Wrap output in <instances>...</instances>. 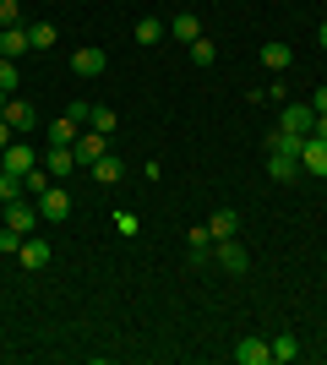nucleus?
Listing matches in <instances>:
<instances>
[{"mask_svg": "<svg viewBox=\"0 0 327 365\" xmlns=\"http://www.w3.org/2000/svg\"><path fill=\"white\" fill-rule=\"evenodd\" d=\"M213 262L224 267V273H246V267H251V251L229 235V240H213Z\"/></svg>", "mask_w": 327, "mask_h": 365, "instance_id": "nucleus-1", "label": "nucleus"}, {"mask_svg": "<svg viewBox=\"0 0 327 365\" xmlns=\"http://www.w3.org/2000/svg\"><path fill=\"white\" fill-rule=\"evenodd\" d=\"M71 153H77V169H93L98 158L109 153V137H104V131H82V137L71 142Z\"/></svg>", "mask_w": 327, "mask_h": 365, "instance_id": "nucleus-2", "label": "nucleus"}, {"mask_svg": "<svg viewBox=\"0 0 327 365\" xmlns=\"http://www.w3.org/2000/svg\"><path fill=\"white\" fill-rule=\"evenodd\" d=\"M0 224H11L16 235H33V224H38V202H28V197L6 202V213H0Z\"/></svg>", "mask_w": 327, "mask_h": 365, "instance_id": "nucleus-3", "label": "nucleus"}, {"mask_svg": "<svg viewBox=\"0 0 327 365\" xmlns=\"http://www.w3.org/2000/svg\"><path fill=\"white\" fill-rule=\"evenodd\" d=\"M38 164H44V158H38V153H33L28 142H11V148L0 153V169H11V175H33Z\"/></svg>", "mask_w": 327, "mask_h": 365, "instance_id": "nucleus-4", "label": "nucleus"}, {"mask_svg": "<svg viewBox=\"0 0 327 365\" xmlns=\"http://www.w3.org/2000/svg\"><path fill=\"white\" fill-rule=\"evenodd\" d=\"M38 202V218H49V224H61L66 213H71V191H66V185H49L44 197H33Z\"/></svg>", "mask_w": 327, "mask_h": 365, "instance_id": "nucleus-5", "label": "nucleus"}, {"mask_svg": "<svg viewBox=\"0 0 327 365\" xmlns=\"http://www.w3.org/2000/svg\"><path fill=\"white\" fill-rule=\"evenodd\" d=\"M300 169L327 180V142H322V137H306V142H300Z\"/></svg>", "mask_w": 327, "mask_h": 365, "instance_id": "nucleus-6", "label": "nucleus"}, {"mask_svg": "<svg viewBox=\"0 0 327 365\" xmlns=\"http://www.w3.org/2000/svg\"><path fill=\"white\" fill-rule=\"evenodd\" d=\"M104 66H109V55L98 44H82L77 55H71V71L77 76H104Z\"/></svg>", "mask_w": 327, "mask_h": 365, "instance_id": "nucleus-7", "label": "nucleus"}, {"mask_svg": "<svg viewBox=\"0 0 327 365\" xmlns=\"http://www.w3.org/2000/svg\"><path fill=\"white\" fill-rule=\"evenodd\" d=\"M284 131H300V137H311V125H316V109L311 104H300V98H295V104H284Z\"/></svg>", "mask_w": 327, "mask_h": 365, "instance_id": "nucleus-8", "label": "nucleus"}, {"mask_svg": "<svg viewBox=\"0 0 327 365\" xmlns=\"http://www.w3.org/2000/svg\"><path fill=\"white\" fill-rule=\"evenodd\" d=\"M49 257H55V251H49V240H38V235H28V240H22V251H16V262H22L28 273L49 267Z\"/></svg>", "mask_w": 327, "mask_h": 365, "instance_id": "nucleus-9", "label": "nucleus"}, {"mask_svg": "<svg viewBox=\"0 0 327 365\" xmlns=\"http://www.w3.org/2000/svg\"><path fill=\"white\" fill-rule=\"evenodd\" d=\"M44 142H49V148H71V142H77V120H71V115L49 120V125H44Z\"/></svg>", "mask_w": 327, "mask_h": 365, "instance_id": "nucleus-10", "label": "nucleus"}, {"mask_svg": "<svg viewBox=\"0 0 327 365\" xmlns=\"http://www.w3.org/2000/svg\"><path fill=\"white\" fill-rule=\"evenodd\" d=\"M207 235H213V240H229V235H240V213H234V207H218V213L207 218Z\"/></svg>", "mask_w": 327, "mask_h": 365, "instance_id": "nucleus-11", "label": "nucleus"}, {"mask_svg": "<svg viewBox=\"0 0 327 365\" xmlns=\"http://www.w3.org/2000/svg\"><path fill=\"white\" fill-rule=\"evenodd\" d=\"M0 115H6V125H11V131H38V120H33V104H22V98H11Z\"/></svg>", "mask_w": 327, "mask_h": 365, "instance_id": "nucleus-12", "label": "nucleus"}, {"mask_svg": "<svg viewBox=\"0 0 327 365\" xmlns=\"http://www.w3.org/2000/svg\"><path fill=\"white\" fill-rule=\"evenodd\" d=\"M300 142H306L300 131H284V125H279V131L267 137V153H279V158H300Z\"/></svg>", "mask_w": 327, "mask_h": 365, "instance_id": "nucleus-13", "label": "nucleus"}, {"mask_svg": "<svg viewBox=\"0 0 327 365\" xmlns=\"http://www.w3.org/2000/svg\"><path fill=\"white\" fill-rule=\"evenodd\" d=\"M170 38H180V44H197L202 38V22H197V11H180L170 22Z\"/></svg>", "mask_w": 327, "mask_h": 365, "instance_id": "nucleus-14", "label": "nucleus"}, {"mask_svg": "<svg viewBox=\"0 0 327 365\" xmlns=\"http://www.w3.org/2000/svg\"><path fill=\"white\" fill-rule=\"evenodd\" d=\"M22 49H33V44H28V28H22V22H16V28H0V55H6V61H16Z\"/></svg>", "mask_w": 327, "mask_h": 365, "instance_id": "nucleus-15", "label": "nucleus"}, {"mask_svg": "<svg viewBox=\"0 0 327 365\" xmlns=\"http://www.w3.org/2000/svg\"><path fill=\"white\" fill-rule=\"evenodd\" d=\"M267 360H273V349H267L262 338H246V344L234 349V365H267Z\"/></svg>", "mask_w": 327, "mask_h": 365, "instance_id": "nucleus-16", "label": "nucleus"}, {"mask_svg": "<svg viewBox=\"0 0 327 365\" xmlns=\"http://www.w3.org/2000/svg\"><path fill=\"white\" fill-rule=\"evenodd\" d=\"M44 169H49V175H77V153H71V148H49Z\"/></svg>", "mask_w": 327, "mask_h": 365, "instance_id": "nucleus-17", "label": "nucleus"}, {"mask_svg": "<svg viewBox=\"0 0 327 365\" xmlns=\"http://www.w3.org/2000/svg\"><path fill=\"white\" fill-rule=\"evenodd\" d=\"M262 66L267 71H289V66H295V49L289 44H262Z\"/></svg>", "mask_w": 327, "mask_h": 365, "instance_id": "nucleus-18", "label": "nucleus"}, {"mask_svg": "<svg viewBox=\"0 0 327 365\" xmlns=\"http://www.w3.org/2000/svg\"><path fill=\"white\" fill-rule=\"evenodd\" d=\"M120 175H125V164H120V158H115V153H104V158H98V164H93V180H98V185H115V180H120Z\"/></svg>", "mask_w": 327, "mask_h": 365, "instance_id": "nucleus-19", "label": "nucleus"}, {"mask_svg": "<svg viewBox=\"0 0 327 365\" xmlns=\"http://www.w3.org/2000/svg\"><path fill=\"white\" fill-rule=\"evenodd\" d=\"M267 349H273V365H295L300 344H295V333H279V338H273V344H267Z\"/></svg>", "mask_w": 327, "mask_h": 365, "instance_id": "nucleus-20", "label": "nucleus"}, {"mask_svg": "<svg viewBox=\"0 0 327 365\" xmlns=\"http://www.w3.org/2000/svg\"><path fill=\"white\" fill-rule=\"evenodd\" d=\"M16 197H28V185H22V175H11V169H0V207Z\"/></svg>", "mask_w": 327, "mask_h": 365, "instance_id": "nucleus-21", "label": "nucleus"}, {"mask_svg": "<svg viewBox=\"0 0 327 365\" xmlns=\"http://www.w3.org/2000/svg\"><path fill=\"white\" fill-rule=\"evenodd\" d=\"M267 175H273V180H295L300 158H279V153H267Z\"/></svg>", "mask_w": 327, "mask_h": 365, "instance_id": "nucleus-22", "label": "nucleus"}, {"mask_svg": "<svg viewBox=\"0 0 327 365\" xmlns=\"http://www.w3.org/2000/svg\"><path fill=\"white\" fill-rule=\"evenodd\" d=\"M186 240H191V257H197V262H207V257H213V235H207V224H202V229H191Z\"/></svg>", "mask_w": 327, "mask_h": 365, "instance_id": "nucleus-23", "label": "nucleus"}, {"mask_svg": "<svg viewBox=\"0 0 327 365\" xmlns=\"http://www.w3.org/2000/svg\"><path fill=\"white\" fill-rule=\"evenodd\" d=\"M164 33H170V28H164L158 16H142V22H137V44H158Z\"/></svg>", "mask_w": 327, "mask_h": 365, "instance_id": "nucleus-24", "label": "nucleus"}, {"mask_svg": "<svg viewBox=\"0 0 327 365\" xmlns=\"http://www.w3.org/2000/svg\"><path fill=\"white\" fill-rule=\"evenodd\" d=\"M191 61L202 66V71H207V66L218 61V44H213V38H207V33H202V38H197V44H191Z\"/></svg>", "mask_w": 327, "mask_h": 365, "instance_id": "nucleus-25", "label": "nucleus"}, {"mask_svg": "<svg viewBox=\"0 0 327 365\" xmlns=\"http://www.w3.org/2000/svg\"><path fill=\"white\" fill-rule=\"evenodd\" d=\"M28 44L33 49H49V44H55V22H33V28H28Z\"/></svg>", "mask_w": 327, "mask_h": 365, "instance_id": "nucleus-26", "label": "nucleus"}, {"mask_svg": "<svg viewBox=\"0 0 327 365\" xmlns=\"http://www.w3.org/2000/svg\"><path fill=\"white\" fill-rule=\"evenodd\" d=\"M88 125H93V131H104V137H109V131H115V125H120V120H115V109L93 104V115H88Z\"/></svg>", "mask_w": 327, "mask_h": 365, "instance_id": "nucleus-27", "label": "nucleus"}, {"mask_svg": "<svg viewBox=\"0 0 327 365\" xmlns=\"http://www.w3.org/2000/svg\"><path fill=\"white\" fill-rule=\"evenodd\" d=\"M22 240H28V235H16L11 224H0V257H16V251H22Z\"/></svg>", "mask_w": 327, "mask_h": 365, "instance_id": "nucleus-28", "label": "nucleus"}, {"mask_svg": "<svg viewBox=\"0 0 327 365\" xmlns=\"http://www.w3.org/2000/svg\"><path fill=\"white\" fill-rule=\"evenodd\" d=\"M115 229H120V240H137V235H142V218L137 213H115Z\"/></svg>", "mask_w": 327, "mask_h": 365, "instance_id": "nucleus-29", "label": "nucleus"}, {"mask_svg": "<svg viewBox=\"0 0 327 365\" xmlns=\"http://www.w3.org/2000/svg\"><path fill=\"white\" fill-rule=\"evenodd\" d=\"M22 22V6L16 0H0V28H16Z\"/></svg>", "mask_w": 327, "mask_h": 365, "instance_id": "nucleus-30", "label": "nucleus"}, {"mask_svg": "<svg viewBox=\"0 0 327 365\" xmlns=\"http://www.w3.org/2000/svg\"><path fill=\"white\" fill-rule=\"evenodd\" d=\"M66 115H71V120H77V125H88V115H93V104H82V98H71V104H66Z\"/></svg>", "mask_w": 327, "mask_h": 365, "instance_id": "nucleus-31", "label": "nucleus"}, {"mask_svg": "<svg viewBox=\"0 0 327 365\" xmlns=\"http://www.w3.org/2000/svg\"><path fill=\"white\" fill-rule=\"evenodd\" d=\"M16 82H22V76H16V66H11V61H0V88L11 93V88H16Z\"/></svg>", "mask_w": 327, "mask_h": 365, "instance_id": "nucleus-32", "label": "nucleus"}, {"mask_svg": "<svg viewBox=\"0 0 327 365\" xmlns=\"http://www.w3.org/2000/svg\"><path fill=\"white\" fill-rule=\"evenodd\" d=\"M311 109H316V115H327V82H322V88L311 93Z\"/></svg>", "mask_w": 327, "mask_h": 365, "instance_id": "nucleus-33", "label": "nucleus"}, {"mask_svg": "<svg viewBox=\"0 0 327 365\" xmlns=\"http://www.w3.org/2000/svg\"><path fill=\"white\" fill-rule=\"evenodd\" d=\"M11 142H16V137H11V125H6V115H0V153L11 148Z\"/></svg>", "mask_w": 327, "mask_h": 365, "instance_id": "nucleus-34", "label": "nucleus"}, {"mask_svg": "<svg viewBox=\"0 0 327 365\" xmlns=\"http://www.w3.org/2000/svg\"><path fill=\"white\" fill-rule=\"evenodd\" d=\"M311 137H322V142H327V115H316V125H311Z\"/></svg>", "mask_w": 327, "mask_h": 365, "instance_id": "nucleus-35", "label": "nucleus"}, {"mask_svg": "<svg viewBox=\"0 0 327 365\" xmlns=\"http://www.w3.org/2000/svg\"><path fill=\"white\" fill-rule=\"evenodd\" d=\"M6 104H11V93H6V88H0V109H6Z\"/></svg>", "mask_w": 327, "mask_h": 365, "instance_id": "nucleus-36", "label": "nucleus"}, {"mask_svg": "<svg viewBox=\"0 0 327 365\" xmlns=\"http://www.w3.org/2000/svg\"><path fill=\"white\" fill-rule=\"evenodd\" d=\"M316 38H322V49H327V22H322V33H316Z\"/></svg>", "mask_w": 327, "mask_h": 365, "instance_id": "nucleus-37", "label": "nucleus"}, {"mask_svg": "<svg viewBox=\"0 0 327 365\" xmlns=\"http://www.w3.org/2000/svg\"><path fill=\"white\" fill-rule=\"evenodd\" d=\"M0 61H6V55H0Z\"/></svg>", "mask_w": 327, "mask_h": 365, "instance_id": "nucleus-38", "label": "nucleus"}]
</instances>
